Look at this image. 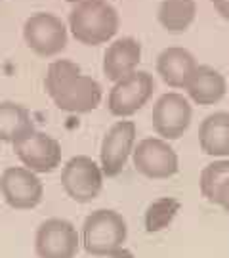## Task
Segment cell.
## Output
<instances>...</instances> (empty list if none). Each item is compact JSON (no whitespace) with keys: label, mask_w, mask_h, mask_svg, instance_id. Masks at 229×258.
<instances>
[{"label":"cell","mask_w":229,"mask_h":258,"mask_svg":"<svg viewBox=\"0 0 229 258\" xmlns=\"http://www.w3.org/2000/svg\"><path fill=\"white\" fill-rule=\"evenodd\" d=\"M44 88L55 107L67 113H90L101 103V84L71 59H55L48 65Z\"/></svg>","instance_id":"obj_1"},{"label":"cell","mask_w":229,"mask_h":258,"mask_svg":"<svg viewBox=\"0 0 229 258\" xmlns=\"http://www.w3.org/2000/svg\"><path fill=\"white\" fill-rule=\"evenodd\" d=\"M119 12L107 0L77 4L69 14V29L84 46H100L117 35Z\"/></svg>","instance_id":"obj_2"},{"label":"cell","mask_w":229,"mask_h":258,"mask_svg":"<svg viewBox=\"0 0 229 258\" xmlns=\"http://www.w3.org/2000/svg\"><path fill=\"white\" fill-rule=\"evenodd\" d=\"M128 226L124 216L111 209H98L84 220L83 245L94 256H113L124 249Z\"/></svg>","instance_id":"obj_3"},{"label":"cell","mask_w":229,"mask_h":258,"mask_svg":"<svg viewBox=\"0 0 229 258\" xmlns=\"http://www.w3.org/2000/svg\"><path fill=\"white\" fill-rule=\"evenodd\" d=\"M23 38L37 55L52 57L67 46V27L63 19L50 12L33 14L23 25Z\"/></svg>","instance_id":"obj_4"},{"label":"cell","mask_w":229,"mask_h":258,"mask_svg":"<svg viewBox=\"0 0 229 258\" xmlns=\"http://www.w3.org/2000/svg\"><path fill=\"white\" fill-rule=\"evenodd\" d=\"M61 185L65 194L77 203H90L103 187L101 166L86 155L71 157L61 170Z\"/></svg>","instance_id":"obj_5"},{"label":"cell","mask_w":229,"mask_h":258,"mask_svg":"<svg viewBox=\"0 0 229 258\" xmlns=\"http://www.w3.org/2000/svg\"><path fill=\"white\" fill-rule=\"evenodd\" d=\"M155 92V81L145 71H134L113 84L107 96V107L115 117H132Z\"/></svg>","instance_id":"obj_6"},{"label":"cell","mask_w":229,"mask_h":258,"mask_svg":"<svg viewBox=\"0 0 229 258\" xmlns=\"http://www.w3.org/2000/svg\"><path fill=\"white\" fill-rule=\"evenodd\" d=\"M0 195L12 209L29 211L40 205L44 185L37 172L25 166H8L0 176Z\"/></svg>","instance_id":"obj_7"},{"label":"cell","mask_w":229,"mask_h":258,"mask_svg":"<svg viewBox=\"0 0 229 258\" xmlns=\"http://www.w3.org/2000/svg\"><path fill=\"white\" fill-rule=\"evenodd\" d=\"M132 161L139 174L151 180L172 178L180 168L174 148L163 138H143L132 151Z\"/></svg>","instance_id":"obj_8"},{"label":"cell","mask_w":229,"mask_h":258,"mask_svg":"<svg viewBox=\"0 0 229 258\" xmlns=\"http://www.w3.org/2000/svg\"><path fill=\"white\" fill-rule=\"evenodd\" d=\"M18 159L25 168L44 174L55 170L61 163V146L59 142L40 130H31L23 138L12 144Z\"/></svg>","instance_id":"obj_9"},{"label":"cell","mask_w":229,"mask_h":258,"mask_svg":"<svg viewBox=\"0 0 229 258\" xmlns=\"http://www.w3.org/2000/svg\"><path fill=\"white\" fill-rule=\"evenodd\" d=\"M81 249V237L65 218H48L37 230L35 250L38 258H74Z\"/></svg>","instance_id":"obj_10"},{"label":"cell","mask_w":229,"mask_h":258,"mask_svg":"<svg viewBox=\"0 0 229 258\" xmlns=\"http://www.w3.org/2000/svg\"><path fill=\"white\" fill-rule=\"evenodd\" d=\"M134 146H136V122L134 120L115 122L101 140L100 166L103 176L107 178L119 176L128 163Z\"/></svg>","instance_id":"obj_11"},{"label":"cell","mask_w":229,"mask_h":258,"mask_svg":"<svg viewBox=\"0 0 229 258\" xmlns=\"http://www.w3.org/2000/svg\"><path fill=\"white\" fill-rule=\"evenodd\" d=\"M191 105L187 98L178 92L163 94L153 105V128L163 140H178L191 124Z\"/></svg>","instance_id":"obj_12"},{"label":"cell","mask_w":229,"mask_h":258,"mask_svg":"<svg viewBox=\"0 0 229 258\" xmlns=\"http://www.w3.org/2000/svg\"><path fill=\"white\" fill-rule=\"evenodd\" d=\"M141 59V44L134 37H122L113 40L103 54V75L117 83L137 71Z\"/></svg>","instance_id":"obj_13"},{"label":"cell","mask_w":229,"mask_h":258,"mask_svg":"<svg viewBox=\"0 0 229 258\" xmlns=\"http://www.w3.org/2000/svg\"><path fill=\"white\" fill-rule=\"evenodd\" d=\"M197 67L195 55L180 46L165 48L157 57V73L170 88H185Z\"/></svg>","instance_id":"obj_14"},{"label":"cell","mask_w":229,"mask_h":258,"mask_svg":"<svg viewBox=\"0 0 229 258\" xmlns=\"http://www.w3.org/2000/svg\"><path fill=\"white\" fill-rule=\"evenodd\" d=\"M185 90L195 103L214 105L227 92V81L218 69H214L210 65H199L189 84L185 86Z\"/></svg>","instance_id":"obj_15"},{"label":"cell","mask_w":229,"mask_h":258,"mask_svg":"<svg viewBox=\"0 0 229 258\" xmlns=\"http://www.w3.org/2000/svg\"><path fill=\"white\" fill-rule=\"evenodd\" d=\"M199 146L210 157H227L229 155V113L216 111L199 126Z\"/></svg>","instance_id":"obj_16"},{"label":"cell","mask_w":229,"mask_h":258,"mask_svg":"<svg viewBox=\"0 0 229 258\" xmlns=\"http://www.w3.org/2000/svg\"><path fill=\"white\" fill-rule=\"evenodd\" d=\"M35 130L27 107L14 102H0V142H18Z\"/></svg>","instance_id":"obj_17"},{"label":"cell","mask_w":229,"mask_h":258,"mask_svg":"<svg viewBox=\"0 0 229 258\" xmlns=\"http://www.w3.org/2000/svg\"><path fill=\"white\" fill-rule=\"evenodd\" d=\"M197 2L195 0H163L157 10L159 23L168 33H183L195 21Z\"/></svg>","instance_id":"obj_18"},{"label":"cell","mask_w":229,"mask_h":258,"mask_svg":"<svg viewBox=\"0 0 229 258\" xmlns=\"http://www.w3.org/2000/svg\"><path fill=\"white\" fill-rule=\"evenodd\" d=\"M227 184H229V159H218V161L208 163V165L202 168L199 185H201L202 197L208 203L218 205L221 189Z\"/></svg>","instance_id":"obj_19"},{"label":"cell","mask_w":229,"mask_h":258,"mask_svg":"<svg viewBox=\"0 0 229 258\" xmlns=\"http://www.w3.org/2000/svg\"><path fill=\"white\" fill-rule=\"evenodd\" d=\"M180 209H182V203L174 197H161L153 201L145 211V230L149 233L163 231L172 224Z\"/></svg>","instance_id":"obj_20"},{"label":"cell","mask_w":229,"mask_h":258,"mask_svg":"<svg viewBox=\"0 0 229 258\" xmlns=\"http://www.w3.org/2000/svg\"><path fill=\"white\" fill-rule=\"evenodd\" d=\"M212 6H214V10L220 14L221 18L225 19V21H229V0H210Z\"/></svg>","instance_id":"obj_21"},{"label":"cell","mask_w":229,"mask_h":258,"mask_svg":"<svg viewBox=\"0 0 229 258\" xmlns=\"http://www.w3.org/2000/svg\"><path fill=\"white\" fill-rule=\"evenodd\" d=\"M218 205H220L223 211L229 214V184L221 189V194H220V201H218Z\"/></svg>","instance_id":"obj_22"},{"label":"cell","mask_w":229,"mask_h":258,"mask_svg":"<svg viewBox=\"0 0 229 258\" xmlns=\"http://www.w3.org/2000/svg\"><path fill=\"white\" fill-rule=\"evenodd\" d=\"M109 258H136V256H134V252H132V250L120 249L119 252H115V254H113V256H109Z\"/></svg>","instance_id":"obj_23"},{"label":"cell","mask_w":229,"mask_h":258,"mask_svg":"<svg viewBox=\"0 0 229 258\" xmlns=\"http://www.w3.org/2000/svg\"><path fill=\"white\" fill-rule=\"evenodd\" d=\"M67 2H71V4H86V2H101V0H67Z\"/></svg>","instance_id":"obj_24"},{"label":"cell","mask_w":229,"mask_h":258,"mask_svg":"<svg viewBox=\"0 0 229 258\" xmlns=\"http://www.w3.org/2000/svg\"><path fill=\"white\" fill-rule=\"evenodd\" d=\"M0 199H2V195H0Z\"/></svg>","instance_id":"obj_25"}]
</instances>
